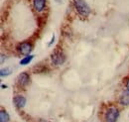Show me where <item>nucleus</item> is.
Listing matches in <instances>:
<instances>
[{
    "mask_svg": "<svg viewBox=\"0 0 129 122\" xmlns=\"http://www.w3.org/2000/svg\"><path fill=\"white\" fill-rule=\"evenodd\" d=\"M73 4L78 14L81 17H87L90 14V7L84 0H73Z\"/></svg>",
    "mask_w": 129,
    "mask_h": 122,
    "instance_id": "obj_1",
    "label": "nucleus"
},
{
    "mask_svg": "<svg viewBox=\"0 0 129 122\" xmlns=\"http://www.w3.org/2000/svg\"><path fill=\"white\" fill-rule=\"evenodd\" d=\"M119 117V110L116 107H109L104 115L105 122H116Z\"/></svg>",
    "mask_w": 129,
    "mask_h": 122,
    "instance_id": "obj_2",
    "label": "nucleus"
},
{
    "mask_svg": "<svg viewBox=\"0 0 129 122\" xmlns=\"http://www.w3.org/2000/svg\"><path fill=\"white\" fill-rule=\"evenodd\" d=\"M51 60H52V63L56 66H62L66 62V56L63 52H55L54 54H52L51 56Z\"/></svg>",
    "mask_w": 129,
    "mask_h": 122,
    "instance_id": "obj_3",
    "label": "nucleus"
},
{
    "mask_svg": "<svg viewBox=\"0 0 129 122\" xmlns=\"http://www.w3.org/2000/svg\"><path fill=\"white\" fill-rule=\"evenodd\" d=\"M17 50H18V52H19L21 55L28 56V55H30V53L32 52L33 46H32V44L29 43V42H22V43H20V44L18 45Z\"/></svg>",
    "mask_w": 129,
    "mask_h": 122,
    "instance_id": "obj_4",
    "label": "nucleus"
},
{
    "mask_svg": "<svg viewBox=\"0 0 129 122\" xmlns=\"http://www.w3.org/2000/svg\"><path fill=\"white\" fill-rule=\"evenodd\" d=\"M30 82V76L27 73H21L17 77V83L21 87H25Z\"/></svg>",
    "mask_w": 129,
    "mask_h": 122,
    "instance_id": "obj_5",
    "label": "nucleus"
},
{
    "mask_svg": "<svg viewBox=\"0 0 129 122\" xmlns=\"http://www.w3.org/2000/svg\"><path fill=\"white\" fill-rule=\"evenodd\" d=\"M47 0H33V7L37 12H42L46 8Z\"/></svg>",
    "mask_w": 129,
    "mask_h": 122,
    "instance_id": "obj_6",
    "label": "nucleus"
},
{
    "mask_svg": "<svg viewBox=\"0 0 129 122\" xmlns=\"http://www.w3.org/2000/svg\"><path fill=\"white\" fill-rule=\"evenodd\" d=\"M119 103L121 105H124V106H128L129 105V90L126 89L120 94V97H119Z\"/></svg>",
    "mask_w": 129,
    "mask_h": 122,
    "instance_id": "obj_7",
    "label": "nucleus"
},
{
    "mask_svg": "<svg viewBox=\"0 0 129 122\" xmlns=\"http://www.w3.org/2000/svg\"><path fill=\"white\" fill-rule=\"evenodd\" d=\"M14 104L16 105L18 108H23L26 104V98L23 95H16L13 99Z\"/></svg>",
    "mask_w": 129,
    "mask_h": 122,
    "instance_id": "obj_8",
    "label": "nucleus"
},
{
    "mask_svg": "<svg viewBox=\"0 0 129 122\" xmlns=\"http://www.w3.org/2000/svg\"><path fill=\"white\" fill-rule=\"evenodd\" d=\"M34 59V56L33 55H28V56H26V57H24L21 61L19 62V64L21 65V66H26V65H29L32 60Z\"/></svg>",
    "mask_w": 129,
    "mask_h": 122,
    "instance_id": "obj_9",
    "label": "nucleus"
},
{
    "mask_svg": "<svg viewBox=\"0 0 129 122\" xmlns=\"http://www.w3.org/2000/svg\"><path fill=\"white\" fill-rule=\"evenodd\" d=\"M9 119H10L9 114L5 110H1V112H0V120H1V122H8Z\"/></svg>",
    "mask_w": 129,
    "mask_h": 122,
    "instance_id": "obj_10",
    "label": "nucleus"
},
{
    "mask_svg": "<svg viewBox=\"0 0 129 122\" xmlns=\"http://www.w3.org/2000/svg\"><path fill=\"white\" fill-rule=\"evenodd\" d=\"M11 73H12V69L11 68H5V69H2L1 71H0V76H8L11 75Z\"/></svg>",
    "mask_w": 129,
    "mask_h": 122,
    "instance_id": "obj_11",
    "label": "nucleus"
},
{
    "mask_svg": "<svg viewBox=\"0 0 129 122\" xmlns=\"http://www.w3.org/2000/svg\"><path fill=\"white\" fill-rule=\"evenodd\" d=\"M54 40H55V35H53V36H52V40H51V42L49 43L48 46H51V45H52V44L54 43Z\"/></svg>",
    "mask_w": 129,
    "mask_h": 122,
    "instance_id": "obj_12",
    "label": "nucleus"
},
{
    "mask_svg": "<svg viewBox=\"0 0 129 122\" xmlns=\"http://www.w3.org/2000/svg\"><path fill=\"white\" fill-rule=\"evenodd\" d=\"M126 89L129 90V78L127 79V81H126Z\"/></svg>",
    "mask_w": 129,
    "mask_h": 122,
    "instance_id": "obj_13",
    "label": "nucleus"
},
{
    "mask_svg": "<svg viewBox=\"0 0 129 122\" xmlns=\"http://www.w3.org/2000/svg\"><path fill=\"white\" fill-rule=\"evenodd\" d=\"M3 61H4V55H1V64H3Z\"/></svg>",
    "mask_w": 129,
    "mask_h": 122,
    "instance_id": "obj_14",
    "label": "nucleus"
},
{
    "mask_svg": "<svg viewBox=\"0 0 129 122\" xmlns=\"http://www.w3.org/2000/svg\"><path fill=\"white\" fill-rule=\"evenodd\" d=\"M1 87H2L3 89H5V88H7V85H4V84H1Z\"/></svg>",
    "mask_w": 129,
    "mask_h": 122,
    "instance_id": "obj_15",
    "label": "nucleus"
},
{
    "mask_svg": "<svg viewBox=\"0 0 129 122\" xmlns=\"http://www.w3.org/2000/svg\"><path fill=\"white\" fill-rule=\"evenodd\" d=\"M39 122H48V121H47V120H44V119H41Z\"/></svg>",
    "mask_w": 129,
    "mask_h": 122,
    "instance_id": "obj_16",
    "label": "nucleus"
},
{
    "mask_svg": "<svg viewBox=\"0 0 129 122\" xmlns=\"http://www.w3.org/2000/svg\"><path fill=\"white\" fill-rule=\"evenodd\" d=\"M55 1H57V2H62L63 0H55Z\"/></svg>",
    "mask_w": 129,
    "mask_h": 122,
    "instance_id": "obj_17",
    "label": "nucleus"
}]
</instances>
